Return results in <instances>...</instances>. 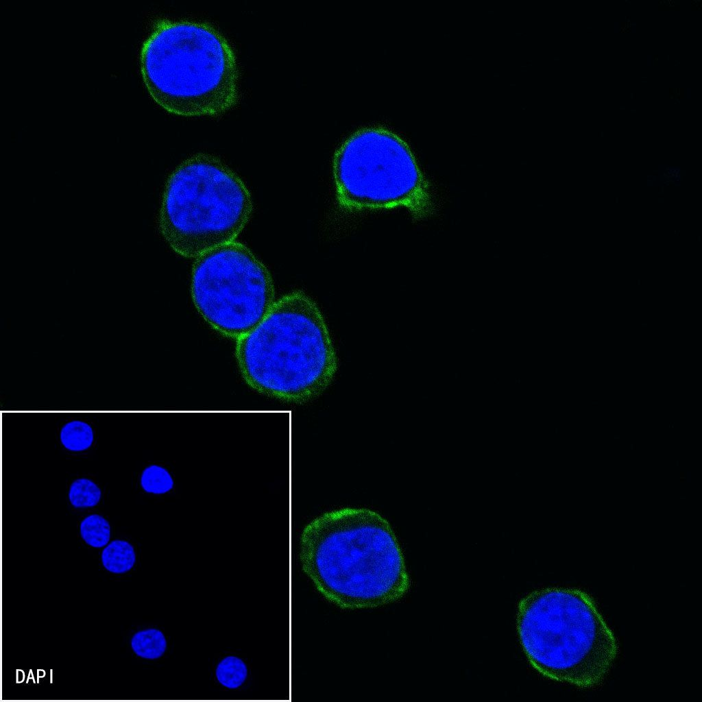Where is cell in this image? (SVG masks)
Returning <instances> with one entry per match:
<instances>
[{
	"label": "cell",
	"mask_w": 702,
	"mask_h": 702,
	"mask_svg": "<svg viewBox=\"0 0 702 702\" xmlns=\"http://www.w3.org/2000/svg\"><path fill=\"white\" fill-rule=\"evenodd\" d=\"M300 560L317 591L342 609L391 603L409 585L392 528L367 508L338 509L311 520L300 535Z\"/></svg>",
	"instance_id": "obj_1"
},
{
	"label": "cell",
	"mask_w": 702,
	"mask_h": 702,
	"mask_svg": "<svg viewBox=\"0 0 702 702\" xmlns=\"http://www.w3.org/2000/svg\"><path fill=\"white\" fill-rule=\"evenodd\" d=\"M236 357L252 389L295 404L320 395L337 370L325 319L316 303L299 291L275 301L263 320L237 340Z\"/></svg>",
	"instance_id": "obj_2"
},
{
	"label": "cell",
	"mask_w": 702,
	"mask_h": 702,
	"mask_svg": "<svg viewBox=\"0 0 702 702\" xmlns=\"http://www.w3.org/2000/svg\"><path fill=\"white\" fill-rule=\"evenodd\" d=\"M144 84L153 99L182 116H216L238 100L234 51L213 25L160 18L140 52Z\"/></svg>",
	"instance_id": "obj_3"
},
{
	"label": "cell",
	"mask_w": 702,
	"mask_h": 702,
	"mask_svg": "<svg viewBox=\"0 0 702 702\" xmlns=\"http://www.w3.org/2000/svg\"><path fill=\"white\" fill-rule=\"evenodd\" d=\"M517 630L531 665L543 676L581 688L598 686L618 653L592 598L575 588L535 590L519 603Z\"/></svg>",
	"instance_id": "obj_4"
},
{
	"label": "cell",
	"mask_w": 702,
	"mask_h": 702,
	"mask_svg": "<svg viewBox=\"0 0 702 702\" xmlns=\"http://www.w3.org/2000/svg\"><path fill=\"white\" fill-rule=\"evenodd\" d=\"M253 208L245 182L217 156L197 153L169 176L158 215L160 232L186 258L234 241Z\"/></svg>",
	"instance_id": "obj_5"
},
{
	"label": "cell",
	"mask_w": 702,
	"mask_h": 702,
	"mask_svg": "<svg viewBox=\"0 0 702 702\" xmlns=\"http://www.w3.org/2000/svg\"><path fill=\"white\" fill-rule=\"evenodd\" d=\"M333 175L339 204L349 210L404 208L431 211L429 188L406 142L382 127L361 128L337 151Z\"/></svg>",
	"instance_id": "obj_6"
},
{
	"label": "cell",
	"mask_w": 702,
	"mask_h": 702,
	"mask_svg": "<svg viewBox=\"0 0 702 702\" xmlns=\"http://www.w3.org/2000/svg\"><path fill=\"white\" fill-rule=\"evenodd\" d=\"M191 295L208 324L237 340L252 331L275 302L267 268L248 247L236 241L195 258Z\"/></svg>",
	"instance_id": "obj_7"
},
{
	"label": "cell",
	"mask_w": 702,
	"mask_h": 702,
	"mask_svg": "<svg viewBox=\"0 0 702 702\" xmlns=\"http://www.w3.org/2000/svg\"><path fill=\"white\" fill-rule=\"evenodd\" d=\"M104 567L110 572L122 574L128 572L136 561L133 546L125 540H115L103 550L101 555Z\"/></svg>",
	"instance_id": "obj_8"
},
{
	"label": "cell",
	"mask_w": 702,
	"mask_h": 702,
	"mask_svg": "<svg viewBox=\"0 0 702 702\" xmlns=\"http://www.w3.org/2000/svg\"><path fill=\"white\" fill-rule=\"evenodd\" d=\"M130 644L132 650L138 656L147 659L160 657L167 646L163 633L154 628L136 632L131 639Z\"/></svg>",
	"instance_id": "obj_9"
},
{
	"label": "cell",
	"mask_w": 702,
	"mask_h": 702,
	"mask_svg": "<svg viewBox=\"0 0 702 702\" xmlns=\"http://www.w3.org/2000/svg\"><path fill=\"white\" fill-rule=\"evenodd\" d=\"M60 439L66 449L73 452H80L91 446L94 440V432L87 422L72 420L62 426Z\"/></svg>",
	"instance_id": "obj_10"
},
{
	"label": "cell",
	"mask_w": 702,
	"mask_h": 702,
	"mask_svg": "<svg viewBox=\"0 0 702 702\" xmlns=\"http://www.w3.org/2000/svg\"><path fill=\"white\" fill-rule=\"evenodd\" d=\"M248 670L245 663L239 657L229 655L218 664L215 675L221 685L228 689H236L246 680Z\"/></svg>",
	"instance_id": "obj_11"
},
{
	"label": "cell",
	"mask_w": 702,
	"mask_h": 702,
	"mask_svg": "<svg viewBox=\"0 0 702 702\" xmlns=\"http://www.w3.org/2000/svg\"><path fill=\"white\" fill-rule=\"evenodd\" d=\"M82 538L89 546L101 548L106 546L110 538V526L103 516L92 514L86 517L80 525Z\"/></svg>",
	"instance_id": "obj_12"
},
{
	"label": "cell",
	"mask_w": 702,
	"mask_h": 702,
	"mask_svg": "<svg viewBox=\"0 0 702 702\" xmlns=\"http://www.w3.org/2000/svg\"><path fill=\"white\" fill-rule=\"evenodd\" d=\"M101 496V491L93 481L82 478L75 480L69 490V499L76 508H89L96 506Z\"/></svg>",
	"instance_id": "obj_13"
},
{
	"label": "cell",
	"mask_w": 702,
	"mask_h": 702,
	"mask_svg": "<svg viewBox=\"0 0 702 702\" xmlns=\"http://www.w3.org/2000/svg\"><path fill=\"white\" fill-rule=\"evenodd\" d=\"M141 485L147 493L163 494L170 492L174 481L169 472L162 466L153 464L145 468L141 476Z\"/></svg>",
	"instance_id": "obj_14"
}]
</instances>
